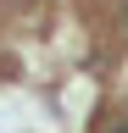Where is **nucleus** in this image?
Listing matches in <instances>:
<instances>
[{
	"label": "nucleus",
	"mask_w": 128,
	"mask_h": 133,
	"mask_svg": "<svg viewBox=\"0 0 128 133\" xmlns=\"http://www.w3.org/2000/svg\"><path fill=\"white\" fill-rule=\"evenodd\" d=\"M111 133H128V116H123V122H117V128H111Z\"/></svg>",
	"instance_id": "obj_1"
}]
</instances>
